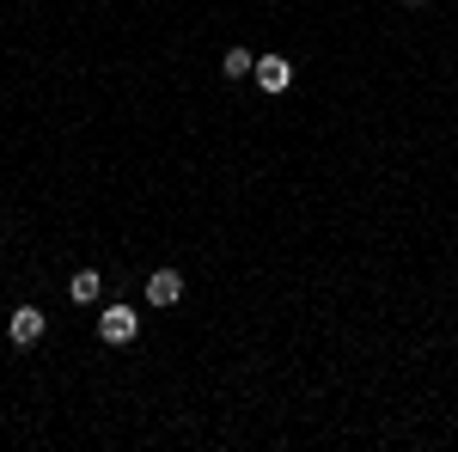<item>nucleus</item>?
<instances>
[{
    "label": "nucleus",
    "instance_id": "obj_4",
    "mask_svg": "<svg viewBox=\"0 0 458 452\" xmlns=\"http://www.w3.org/2000/svg\"><path fill=\"white\" fill-rule=\"evenodd\" d=\"M250 80H257L263 92H287V86H293V62H287V55H263V62L250 68Z\"/></svg>",
    "mask_w": 458,
    "mask_h": 452
},
{
    "label": "nucleus",
    "instance_id": "obj_2",
    "mask_svg": "<svg viewBox=\"0 0 458 452\" xmlns=\"http://www.w3.org/2000/svg\"><path fill=\"white\" fill-rule=\"evenodd\" d=\"M177 300H183V276H177V269H153V276H147V306L172 312Z\"/></svg>",
    "mask_w": 458,
    "mask_h": 452
},
{
    "label": "nucleus",
    "instance_id": "obj_3",
    "mask_svg": "<svg viewBox=\"0 0 458 452\" xmlns=\"http://www.w3.org/2000/svg\"><path fill=\"white\" fill-rule=\"evenodd\" d=\"M43 330H49V318L37 312V306H19V312L6 318V337L19 348H31V343H43Z\"/></svg>",
    "mask_w": 458,
    "mask_h": 452
},
{
    "label": "nucleus",
    "instance_id": "obj_7",
    "mask_svg": "<svg viewBox=\"0 0 458 452\" xmlns=\"http://www.w3.org/2000/svg\"><path fill=\"white\" fill-rule=\"evenodd\" d=\"M410 6H422V0H410Z\"/></svg>",
    "mask_w": 458,
    "mask_h": 452
},
{
    "label": "nucleus",
    "instance_id": "obj_1",
    "mask_svg": "<svg viewBox=\"0 0 458 452\" xmlns=\"http://www.w3.org/2000/svg\"><path fill=\"white\" fill-rule=\"evenodd\" d=\"M135 337H141V312L135 306H105L98 312V343L123 348V343H135Z\"/></svg>",
    "mask_w": 458,
    "mask_h": 452
},
{
    "label": "nucleus",
    "instance_id": "obj_6",
    "mask_svg": "<svg viewBox=\"0 0 458 452\" xmlns=\"http://www.w3.org/2000/svg\"><path fill=\"white\" fill-rule=\"evenodd\" d=\"M250 68H257V55H250V49H239V43L220 55V73H226V80H250Z\"/></svg>",
    "mask_w": 458,
    "mask_h": 452
},
{
    "label": "nucleus",
    "instance_id": "obj_5",
    "mask_svg": "<svg viewBox=\"0 0 458 452\" xmlns=\"http://www.w3.org/2000/svg\"><path fill=\"white\" fill-rule=\"evenodd\" d=\"M98 294H105V276H98V269H73L68 276V300L73 306H98Z\"/></svg>",
    "mask_w": 458,
    "mask_h": 452
}]
</instances>
